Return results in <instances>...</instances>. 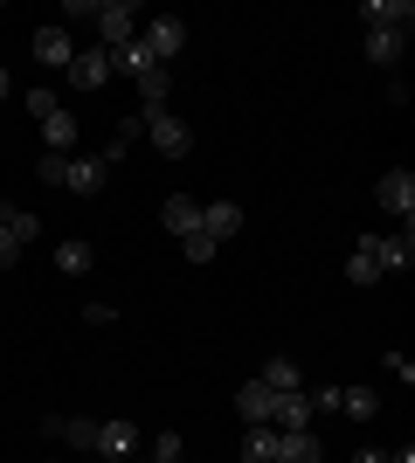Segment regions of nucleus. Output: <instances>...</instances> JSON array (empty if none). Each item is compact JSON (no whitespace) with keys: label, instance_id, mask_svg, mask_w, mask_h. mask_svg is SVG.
<instances>
[{"label":"nucleus","instance_id":"nucleus-1","mask_svg":"<svg viewBox=\"0 0 415 463\" xmlns=\"http://www.w3.org/2000/svg\"><path fill=\"white\" fill-rule=\"evenodd\" d=\"M138 125H146V138H153L166 159H187V153H194V132H187L174 111H138Z\"/></svg>","mask_w":415,"mask_h":463},{"label":"nucleus","instance_id":"nucleus-2","mask_svg":"<svg viewBox=\"0 0 415 463\" xmlns=\"http://www.w3.org/2000/svg\"><path fill=\"white\" fill-rule=\"evenodd\" d=\"M138 21H146V14H138L132 0H104V7H98V35H104V56H111V49H125V42L138 35Z\"/></svg>","mask_w":415,"mask_h":463},{"label":"nucleus","instance_id":"nucleus-3","mask_svg":"<svg viewBox=\"0 0 415 463\" xmlns=\"http://www.w3.org/2000/svg\"><path fill=\"white\" fill-rule=\"evenodd\" d=\"M138 42H146V49H153V62H159V70H166V62L180 56V42H187V21L159 14V21H146V35H138Z\"/></svg>","mask_w":415,"mask_h":463},{"label":"nucleus","instance_id":"nucleus-4","mask_svg":"<svg viewBox=\"0 0 415 463\" xmlns=\"http://www.w3.org/2000/svg\"><path fill=\"white\" fill-rule=\"evenodd\" d=\"M374 201H381L388 214H401V222H409V214H415V174H409V166H395V174H381Z\"/></svg>","mask_w":415,"mask_h":463},{"label":"nucleus","instance_id":"nucleus-5","mask_svg":"<svg viewBox=\"0 0 415 463\" xmlns=\"http://www.w3.org/2000/svg\"><path fill=\"white\" fill-rule=\"evenodd\" d=\"M104 180H111L104 153H90V159H77V153H70V174H62V194H98Z\"/></svg>","mask_w":415,"mask_h":463},{"label":"nucleus","instance_id":"nucleus-6","mask_svg":"<svg viewBox=\"0 0 415 463\" xmlns=\"http://www.w3.org/2000/svg\"><path fill=\"white\" fill-rule=\"evenodd\" d=\"M70 83H77V90L111 83V56H104V49H77V56H70Z\"/></svg>","mask_w":415,"mask_h":463},{"label":"nucleus","instance_id":"nucleus-7","mask_svg":"<svg viewBox=\"0 0 415 463\" xmlns=\"http://www.w3.org/2000/svg\"><path fill=\"white\" fill-rule=\"evenodd\" d=\"M270 402H277V394H270L263 381H242V387H236V415H242V429H263V422H270Z\"/></svg>","mask_w":415,"mask_h":463},{"label":"nucleus","instance_id":"nucleus-8","mask_svg":"<svg viewBox=\"0 0 415 463\" xmlns=\"http://www.w3.org/2000/svg\"><path fill=\"white\" fill-rule=\"evenodd\" d=\"M333 415H346V422H374V415H381L374 387H333Z\"/></svg>","mask_w":415,"mask_h":463},{"label":"nucleus","instance_id":"nucleus-9","mask_svg":"<svg viewBox=\"0 0 415 463\" xmlns=\"http://www.w3.org/2000/svg\"><path fill=\"white\" fill-rule=\"evenodd\" d=\"M90 449H98V457H125V463H132L138 457V429L132 422H98V443H90Z\"/></svg>","mask_w":415,"mask_h":463},{"label":"nucleus","instance_id":"nucleus-10","mask_svg":"<svg viewBox=\"0 0 415 463\" xmlns=\"http://www.w3.org/2000/svg\"><path fill=\"white\" fill-rule=\"evenodd\" d=\"M236 229H242V208H236V201H208V208H201V235H208V242H229Z\"/></svg>","mask_w":415,"mask_h":463},{"label":"nucleus","instance_id":"nucleus-11","mask_svg":"<svg viewBox=\"0 0 415 463\" xmlns=\"http://www.w3.org/2000/svg\"><path fill=\"white\" fill-rule=\"evenodd\" d=\"M159 222H166V229L187 242V235H201V201H194V194H174V201L159 208Z\"/></svg>","mask_w":415,"mask_h":463},{"label":"nucleus","instance_id":"nucleus-12","mask_svg":"<svg viewBox=\"0 0 415 463\" xmlns=\"http://www.w3.org/2000/svg\"><path fill=\"white\" fill-rule=\"evenodd\" d=\"M325 449H318L312 429H277V463H318Z\"/></svg>","mask_w":415,"mask_h":463},{"label":"nucleus","instance_id":"nucleus-13","mask_svg":"<svg viewBox=\"0 0 415 463\" xmlns=\"http://www.w3.org/2000/svg\"><path fill=\"white\" fill-rule=\"evenodd\" d=\"M346 284H381V256H374V235H360L354 242V256H346Z\"/></svg>","mask_w":415,"mask_h":463},{"label":"nucleus","instance_id":"nucleus-14","mask_svg":"<svg viewBox=\"0 0 415 463\" xmlns=\"http://www.w3.org/2000/svg\"><path fill=\"white\" fill-rule=\"evenodd\" d=\"M70 56H77L70 28H42V35H35V62H49V70H70Z\"/></svg>","mask_w":415,"mask_h":463},{"label":"nucleus","instance_id":"nucleus-15","mask_svg":"<svg viewBox=\"0 0 415 463\" xmlns=\"http://www.w3.org/2000/svg\"><path fill=\"white\" fill-rule=\"evenodd\" d=\"M401 49H409V28H367V62H401Z\"/></svg>","mask_w":415,"mask_h":463},{"label":"nucleus","instance_id":"nucleus-16","mask_svg":"<svg viewBox=\"0 0 415 463\" xmlns=\"http://www.w3.org/2000/svg\"><path fill=\"white\" fill-rule=\"evenodd\" d=\"M270 429H312V402H305V387L270 402Z\"/></svg>","mask_w":415,"mask_h":463},{"label":"nucleus","instance_id":"nucleus-17","mask_svg":"<svg viewBox=\"0 0 415 463\" xmlns=\"http://www.w3.org/2000/svg\"><path fill=\"white\" fill-rule=\"evenodd\" d=\"M42 429H49V436H62V443H77V449L98 443V422H90V415H49Z\"/></svg>","mask_w":415,"mask_h":463},{"label":"nucleus","instance_id":"nucleus-18","mask_svg":"<svg viewBox=\"0 0 415 463\" xmlns=\"http://www.w3.org/2000/svg\"><path fill=\"white\" fill-rule=\"evenodd\" d=\"M374 256H381V277H388V270H409V263H415L409 229H401V235H374Z\"/></svg>","mask_w":415,"mask_h":463},{"label":"nucleus","instance_id":"nucleus-19","mask_svg":"<svg viewBox=\"0 0 415 463\" xmlns=\"http://www.w3.org/2000/svg\"><path fill=\"white\" fill-rule=\"evenodd\" d=\"M360 14H367V28H409L415 7H409V0H367Z\"/></svg>","mask_w":415,"mask_h":463},{"label":"nucleus","instance_id":"nucleus-20","mask_svg":"<svg viewBox=\"0 0 415 463\" xmlns=\"http://www.w3.org/2000/svg\"><path fill=\"white\" fill-rule=\"evenodd\" d=\"M111 70H125V77H153L159 62H153V49H146V42H125V49H111Z\"/></svg>","mask_w":415,"mask_h":463},{"label":"nucleus","instance_id":"nucleus-21","mask_svg":"<svg viewBox=\"0 0 415 463\" xmlns=\"http://www.w3.org/2000/svg\"><path fill=\"white\" fill-rule=\"evenodd\" d=\"M77 132H83V125H77V118H70V111L42 118V138H49V153H77Z\"/></svg>","mask_w":415,"mask_h":463},{"label":"nucleus","instance_id":"nucleus-22","mask_svg":"<svg viewBox=\"0 0 415 463\" xmlns=\"http://www.w3.org/2000/svg\"><path fill=\"white\" fill-rule=\"evenodd\" d=\"M242 463H277V429H242Z\"/></svg>","mask_w":415,"mask_h":463},{"label":"nucleus","instance_id":"nucleus-23","mask_svg":"<svg viewBox=\"0 0 415 463\" xmlns=\"http://www.w3.org/2000/svg\"><path fill=\"white\" fill-rule=\"evenodd\" d=\"M90 263H98V250H90V242H56V270H62V277H83Z\"/></svg>","mask_w":415,"mask_h":463},{"label":"nucleus","instance_id":"nucleus-24","mask_svg":"<svg viewBox=\"0 0 415 463\" xmlns=\"http://www.w3.org/2000/svg\"><path fill=\"white\" fill-rule=\"evenodd\" d=\"M257 381L270 387V394H297V387H305V381H297V360H270V367H263Z\"/></svg>","mask_w":415,"mask_h":463},{"label":"nucleus","instance_id":"nucleus-25","mask_svg":"<svg viewBox=\"0 0 415 463\" xmlns=\"http://www.w3.org/2000/svg\"><path fill=\"white\" fill-rule=\"evenodd\" d=\"M0 229H14V242H35V235H42V222H35L28 208H0Z\"/></svg>","mask_w":415,"mask_h":463},{"label":"nucleus","instance_id":"nucleus-26","mask_svg":"<svg viewBox=\"0 0 415 463\" xmlns=\"http://www.w3.org/2000/svg\"><path fill=\"white\" fill-rule=\"evenodd\" d=\"M166 90H174V77H166V70L138 77V97H146V111H166Z\"/></svg>","mask_w":415,"mask_h":463},{"label":"nucleus","instance_id":"nucleus-27","mask_svg":"<svg viewBox=\"0 0 415 463\" xmlns=\"http://www.w3.org/2000/svg\"><path fill=\"white\" fill-rule=\"evenodd\" d=\"M56 111H62V104H56V90H49V83H35V90H28V118L42 125V118H56Z\"/></svg>","mask_w":415,"mask_h":463},{"label":"nucleus","instance_id":"nucleus-28","mask_svg":"<svg viewBox=\"0 0 415 463\" xmlns=\"http://www.w3.org/2000/svg\"><path fill=\"white\" fill-rule=\"evenodd\" d=\"M35 174H42V187H62V174H70V153H42Z\"/></svg>","mask_w":415,"mask_h":463},{"label":"nucleus","instance_id":"nucleus-29","mask_svg":"<svg viewBox=\"0 0 415 463\" xmlns=\"http://www.w3.org/2000/svg\"><path fill=\"white\" fill-rule=\"evenodd\" d=\"M153 463H180V436H174V429H159V436H153Z\"/></svg>","mask_w":415,"mask_h":463},{"label":"nucleus","instance_id":"nucleus-30","mask_svg":"<svg viewBox=\"0 0 415 463\" xmlns=\"http://www.w3.org/2000/svg\"><path fill=\"white\" fill-rule=\"evenodd\" d=\"M180 250H187V263H208V256H215L222 242H208V235H187V242H180Z\"/></svg>","mask_w":415,"mask_h":463},{"label":"nucleus","instance_id":"nucleus-31","mask_svg":"<svg viewBox=\"0 0 415 463\" xmlns=\"http://www.w3.org/2000/svg\"><path fill=\"white\" fill-rule=\"evenodd\" d=\"M21 256V242H14V229H0V270H7V263H14Z\"/></svg>","mask_w":415,"mask_h":463},{"label":"nucleus","instance_id":"nucleus-32","mask_svg":"<svg viewBox=\"0 0 415 463\" xmlns=\"http://www.w3.org/2000/svg\"><path fill=\"white\" fill-rule=\"evenodd\" d=\"M354 463H388V449H360V457Z\"/></svg>","mask_w":415,"mask_h":463},{"label":"nucleus","instance_id":"nucleus-33","mask_svg":"<svg viewBox=\"0 0 415 463\" xmlns=\"http://www.w3.org/2000/svg\"><path fill=\"white\" fill-rule=\"evenodd\" d=\"M7 90H14V83H7V62H0V104H7Z\"/></svg>","mask_w":415,"mask_h":463},{"label":"nucleus","instance_id":"nucleus-34","mask_svg":"<svg viewBox=\"0 0 415 463\" xmlns=\"http://www.w3.org/2000/svg\"><path fill=\"white\" fill-rule=\"evenodd\" d=\"M388 463H415V457H409V449H401V457H388Z\"/></svg>","mask_w":415,"mask_h":463}]
</instances>
